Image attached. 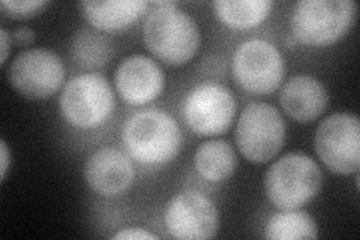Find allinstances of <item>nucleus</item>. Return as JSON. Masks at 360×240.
Returning a JSON list of instances; mask_svg holds the SVG:
<instances>
[{
    "mask_svg": "<svg viewBox=\"0 0 360 240\" xmlns=\"http://www.w3.org/2000/svg\"><path fill=\"white\" fill-rule=\"evenodd\" d=\"M9 83L20 95L41 101L53 96L65 80L60 57L47 49H33L20 53L8 71Z\"/></svg>",
    "mask_w": 360,
    "mask_h": 240,
    "instance_id": "1a4fd4ad",
    "label": "nucleus"
},
{
    "mask_svg": "<svg viewBox=\"0 0 360 240\" xmlns=\"http://www.w3.org/2000/svg\"><path fill=\"white\" fill-rule=\"evenodd\" d=\"M122 139L128 153L146 165L170 163L182 147V131L177 122L161 110L134 114L123 127Z\"/></svg>",
    "mask_w": 360,
    "mask_h": 240,
    "instance_id": "f03ea898",
    "label": "nucleus"
},
{
    "mask_svg": "<svg viewBox=\"0 0 360 240\" xmlns=\"http://www.w3.org/2000/svg\"><path fill=\"white\" fill-rule=\"evenodd\" d=\"M236 143L248 161L263 164L285 143V122L278 108L266 102L246 106L236 127Z\"/></svg>",
    "mask_w": 360,
    "mask_h": 240,
    "instance_id": "39448f33",
    "label": "nucleus"
},
{
    "mask_svg": "<svg viewBox=\"0 0 360 240\" xmlns=\"http://www.w3.org/2000/svg\"><path fill=\"white\" fill-rule=\"evenodd\" d=\"M13 38H14L18 44H21V45H27V44L35 41V32H33V30L29 29V27H18V29L14 32Z\"/></svg>",
    "mask_w": 360,
    "mask_h": 240,
    "instance_id": "b1692460",
    "label": "nucleus"
},
{
    "mask_svg": "<svg viewBox=\"0 0 360 240\" xmlns=\"http://www.w3.org/2000/svg\"><path fill=\"white\" fill-rule=\"evenodd\" d=\"M0 163H2V165H0V176H2V180H5L11 165V152L5 140L0 141Z\"/></svg>",
    "mask_w": 360,
    "mask_h": 240,
    "instance_id": "4be33fe9",
    "label": "nucleus"
},
{
    "mask_svg": "<svg viewBox=\"0 0 360 240\" xmlns=\"http://www.w3.org/2000/svg\"><path fill=\"white\" fill-rule=\"evenodd\" d=\"M281 107L299 123H309L319 119L329 104L326 86L312 75L300 74L291 77L279 95Z\"/></svg>",
    "mask_w": 360,
    "mask_h": 240,
    "instance_id": "4468645a",
    "label": "nucleus"
},
{
    "mask_svg": "<svg viewBox=\"0 0 360 240\" xmlns=\"http://www.w3.org/2000/svg\"><path fill=\"white\" fill-rule=\"evenodd\" d=\"M72 56L77 63L86 70H101L112 54L111 44L107 38L94 30H80L72 39Z\"/></svg>",
    "mask_w": 360,
    "mask_h": 240,
    "instance_id": "6ab92c4d",
    "label": "nucleus"
},
{
    "mask_svg": "<svg viewBox=\"0 0 360 240\" xmlns=\"http://www.w3.org/2000/svg\"><path fill=\"white\" fill-rule=\"evenodd\" d=\"M184 116L188 127L197 135H221L229 131L234 120L236 99L227 87L201 83L186 95Z\"/></svg>",
    "mask_w": 360,
    "mask_h": 240,
    "instance_id": "9d476101",
    "label": "nucleus"
},
{
    "mask_svg": "<svg viewBox=\"0 0 360 240\" xmlns=\"http://www.w3.org/2000/svg\"><path fill=\"white\" fill-rule=\"evenodd\" d=\"M264 236L276 240L317 239L319 227L309 213L299 209H285L270 218Z\"/></svg>",
    "mask_w": 360,
    "mask_h": 240,
    "instance_id": "a211bd4d",
    "label": "nucleus"
},
{
    "mask_svg": "<svg viewBox=\"0 0 360 240\" xmlns=\"http://www.w3.org/2000/svg\"><path fill=\"white\" fill-rule=\"evenodd\" d=\"M315 151L321 163L336 175H359L360 123L353 113H335L315 131Z\"/></svg>",
    "mask_w": 360,
    "mask_h": 240,
    "instance_id": "6e6552de",
    "label": "nucleus"
},
{
    "mask_svg": "<svg viewBox=\"0 0 360 240\" xmlns=\"http://www.w3.org/2000/svg\"><path fill=\"white\" fill-rule=\"evenodd\" d=\"M0 42H2V57H0V63L5 65L8 61V56L11 49H13V35L6 30H0Z\"/></svg>",
    "mask_w": 360,
    "mask_h": 240,
    "instance_id": "5701e85b",
    "label": "nucleus"
},
{
    "mask_svg": "<svg viewBox=\"0 0 360 240\" xmlns=\"http://www.w3.org/2000/svg\"><path fill=\"white\" fill-rule=\"evenodd\" d=\"M194 167L205 180L224 182L230 179L236 171L238 156L229 141L210 140L197 149Z\"/></svg>",
    "mask_w": 360,
    "mask_h": 240,
    "instance_id": "dca6fc26",
    "label": "nucleus"
},
{
    "mask_svg": "<svg viewBox=\"0 0 360 240\" xmlns=\"http://www.w3.org/2000/svg\"><path fill=\"white\" fill-rule=\"evenodd\" d=\"M274 4L269 0H218L213 9L225 26L248 30L260 26L270 15Z\"/></svg>",
    "mask_w": 360,
    "mask_h": 240,
    "instance_id": "f3484780",
    "label": "nucleus"
},
{
    "mask_svg": "<svg viewBox=\"0 0 360 240\" xmlns=\"http://www.w3.org/2000/svg\"><path fill=\"white\" fill-rule=\"evenodd\" d=\"M143 25V39L158 59L180 66L191 62L201 44L195 20L174 2H155Z\"/></svg>",
    "mask_w": 360,
    "mask_h": 240,
    "instance_id": "f257e3e1",
    "label": "nucleus"
},
{
    "mask_svg": "<svg viewBox=\"0 0 360 240\" xmlns=\"http://www.w3.org/2000/svg\"><path fill=\"white\" fill-rule=\"evenodd\" d=\"M49 5L45 0H4L2 6L11 17L25 18L38 14L42 8Z\"/></svg>",
    "mask_w": 360,
    "mask_h": 240,
    "instance_id": "aec40b11",
    "label": "nucleus"
},
{
    "mask_svg": "<svg viewBox=\"0 0 360 240\" xmlns=\"http://www.w3.org/2000/svg\"><path fill=\"white\" fill-rule=\"evenodd\" d=\"M116 90L131 106H144L162 94L165 77L150 57L134 54L123 59L115 75Z\"/></svg>",
    "mask_w": 360,
    "mask_h": 240,
    "instance_id": "f8f14e48",
    "label": "nucleus"
},
{
    "mask_svg": "<svg viewBox=\"0 0 360 240\" xmlns=\"http://www.w3.org/2000/svg\"><path fill=\"white\" fill-rule=\"evenodd\" d=\"M321 185L323 176L317 163L299 152L281 156L264 177L266 196L281 210L302 208L317 196Z\"/></svg>",
    "mask_w": 360,
    "mask_h": 240,
    "instance_id": "20e7f679",
    "label": "nucleus"
},
{
    "mask_svg": "<svg viewBox=\"0 0 360 240\" xmlns=\"http://www.w3.org/2000/svg\"><path fill=\"white\" fill-rule=\"evenodd\" d=\"M233 77L242 89L254 95H269L283 84L285 75L281 51L263 39H250L236 49L231 61Z\"/></svg>",
    "mask_w": 360,
    "mask_h": 240,
    "instance_id": "0eeeda50",
    "label": "nucleus"
},
{
    "mask_svg": "<svg viewBox=\"0 0 360 240\" xmlns=\"http://www.w3.org/2000/svg\"><path fill=\"white\" fill-rule=\"evenodd\" d=\"M112 239L116 240H155L156 236L143 230V228H123L117 232Z\"/></svg>",
    "mask_w": 360,
    "mask_h": 240,
    "instance_id": "412c9836",
    "label": "nucleus"
},
{
    "mask_svg": "<svg viewBox=\"0 0 360 240\" xmlns=\"http://www.w3.org/2000/svg\"><path fill=\"white\" fill-rule=\"evenodd\" d=\"M143 0H108V2H82L80 9L86 20L103 32L128 29L149 8Z\"/></svg>",
    "mask_w": 360,
    "mask_h": 240,
    "instance_id": "2eb2a0df",
    "label": "nucleus"
},
{
    "mask_svg": "<svg viewBox=\"0 0 360 240\" xmlns=\"http://www.w3.org/2000/svg\"><path fill=\"white\" fill-rule=\"evenodd\" d=\"M135 177L131 159L116 147H103L89 158L86 180L99 196L116 197L127 192Z\"/></svg>",
    "mask_w": 360,
    "mask_h": 240,
    "instance_id": "ddd939ff",
    "label": "nucleus"
},
{
    "mask_svg": "<svg viewBox=\"0 0 360 240\" xmlns=\"http://www.w3.org/2000/svg\"><path fill=\"white\" fill-rule=\"evenodd\" d=\"M60 110L65 120L80 130L98 128L115 110V94L107 78L83 74L72 78L63 89Z\"/></svg>",
    "mask_w": 360,
    "mask_h": 240,
    "instance_id": "423d86ee",
    "label": "nucleus"
},
{
    "mask_svg": "<svg viewBox=\"0 0 360 240\" xmlns=\"http://www.w3.org/2000/svg\"><path fill=\"white\" fill-rule=\"evenodd\" d=\"M167 232L182 240H206L219 230V213L207 197L185 191L168 201L164 215Z\"/></svg>",
    "mask_w": 360,
    "mask_h": 240,
    "instance_id": "9b49d317",
    "label": "nucleus"
},
{
    "mask_svg": "<svg viewBox=\"0 0 360 240\" xmlns=\"http://www.w3.org/2000/svg\"><path fill=\"white\" fill-rule=\"evenodd\" d=\"M356 17L353 0H302L292 11L291 32L308 47H328L347 35Z\"/></svg>",
    "mask_w": 360,
    "mask_h": 240,
    "instance_id": "7ed1b4c3",
    "label": "nucleus"
}]
</instances>
